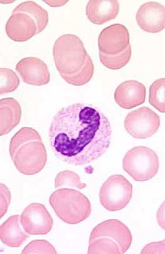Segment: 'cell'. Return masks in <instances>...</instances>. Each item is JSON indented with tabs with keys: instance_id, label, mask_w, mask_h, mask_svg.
I'll return each mask as SVG.
<instances>
[{
	"instance_id": "cell-1",
	"label": "cell",
	"mask_w": 165,
	"mask_h": 254,
	"mask_svg": "<svg viewBox=\"0 0 165 254\" xmlns=\"http://www.w3.org/2000/svg\"><path fill=\"white\" fill-rule=\"evenodd\" d=\"M111 126L96 106L74 103L58 110L49 131L50 146L67 164H89L103 155L111 140Z\"/></svg>"
},
{
	"instance_id": "cell-2",
	"label": "cell",
	"mask_w": 165,
	"mask_h": 254,
	"mask_svg": "<svg viewBox=\"0 0 165 254\" xmlns=\"http://www.w3.org/2000/svg\"><path fill=\"white\" fill-rule=\"evenodd\" d=\"M49 203L59 219L69 224L80 223L88 219L92 212L89 198L71 188L56 190L50 196Z\"/></svg>"
},
{
	"instance_id": "cell-3",
	"label": "cell",
	"mask_w": 165,
	"mask_h": 254,
	"mask_svg": "<svg viewBox=\"0 0 165 254\" xmlns=\"http://www.w3.org/2000/svg\"><path fill=\"white\" fill-rule=\"evenodd\" d=\"M53 54L61 76L73 75L80 71L89 56L82 40L73 34L58 38L54 43Z\"/></svg>"
},
{
	"instance_id": "cell-4",
	"label": "cell",
	"mask_w": 165,
	"mask_h": 254,
	"mask_svg": "<svg viewBox=\"0 0 165 254\" xmlns=\"http://www.w3.org/2000/svg\"><path fill=\"white\" fill-rule=\"evenodd\" d=\"M9 152L18 171L27 176L39 173L47 163V153L42 140H31L17 146H10Z\"/></svg>"
},
{
	"instance_id": "cell-5",
	"label": "cell",
	"mask_w": 165,
	"mask_h": 254,
	"mask_svg": "<svg viewBox=\"0 0 165 254\" xmlns=\"http://www.w3.org/2000/svg\"><path fill=\"white\" fill-rule=\"evenodd\" d=\"M124 171L135 181L151 180L159 170V158L153 149L145 146L133 147L123 158Z\"/></svg>"
},
{
	"instance_id": "cell-6",
	"label": "cell",
	"mask_w": 165,
	"mask_h": 254,
	"mask_svg": "<svg viewBox=\"0 0 165 254\" xmlns=\"http://www.w3.org/2000/svg\"><path fill=\"white\" fill-rule=\"evenodd\" d=\"M133 195V186L121 174L109 177L99 191L101 205L110 212L123 210L130 203Z\"/></svg>"
},
{
	"instance_id": "cell-7",
	"label": "cell",
	"mask_w": 165,
	"mask_h": 254,
	"mask_svg": "<svg viewBox=\"0 0 165 254\" xmlns=\"http://www.w3.org/2000/svg\"><path fill=\"white\" fill-rule=\"evenodd\" d=\"M160 126L159 116L147 106L131 111L125 117L126 130L134 139H146L153 137Z\"/></svg>"
},
{
	"instance_id": "cell-8",
	"label": "cell",
	"mask_w": 165,
	"mask_h": 254,
	"mask_svg": "<svg viewBox=\"0 0 165 254\" xmlns=\"http://www.w3.org/2000/svg\"><path fill=\"white\" fill-rule=\"evenodd\" d=\"M24 230L29 235H45L52 230L53 219L43 204L33 203L25 208L20 216Z\"/></svg>"
},
{
	"instance_id": "cell-9",
	"label": "cell",
	"mask_w": 165,
	"mask_h": 254,
	"mask_svg": "<svg viewBox=\"0 0 165 254\" xmlns=\"http://www.w3.org/2000/svg\"><path fill=\"white\" fill-rule=\"evenodd\" d=\"M130 45V33L123 24L110 25L103 29L99 34V52L106 55L114 56L120 54Z\"/></svg>"
},
{
	"instance_id": "cell-10",
	"label": "cell",
	"mask_w": 165,
	"mask_h": 254,
	"mask_svg": "<svg viewBox=\"0 0 165 254\" xmlns=\"http://www.w3.org/2000/svg\"><path fill=\"white\" fill-rule=\"evenodd\" d=\"M98 237L109 238L116 242L123 254L130 249L133 239L128 227L117 219L107 220L95 227L90 233L89 240Z\"/></svg>"
},
{
	"instance_id": "cell-11",
	"label": "cell",
	"mask_w": 165,
	"mask_h": 254,
	"mask_svg": "<svg viewBox=\"0 0 165 254\" xmlns=\"http://www.w3.org/2000/svg\"><path fill=\"white\" fill-rule=\"evenodd\" d=\"M15 69L25 83L33 86L48 84L51 79L46 63L37 57H27L20 60Z\"/></svg>"
},
{
	"instance_id": "cell-12",
	"label": "cell",
	"mask_w": 165,
	"mask_h": 254,
	"mask_svg": "<svg viewBox=\"0 0 165 254\" xmlns=\"http://www.w3.org/2000/svg\"><path fill=\"white\" fill-rule=\"evenodd\" d=\"M136 21L147 33H160L165 28V6L153 1L142 4L137 12Z\"/></svg>"
},
{
	"instance_id": "cell-13",
	"label": "cell",
	"mask_w": 165,
	"mask_h": 254,
	"mask_svg": "<svg viewBox=\"0 0 165 254\" xmlns=\"http://www.w3.org/2000/svg\"><path fill=\"white\" fill-rule=\"evenodd\" d=\"M146 88L136 80L124 81L117 87L114 99L121 108L130 110L145 103Z\"/></svg>"
},
{
	"instance_id": "cell-14",
	"label": "cell",
	"mask_w": 165,
	"mask_h": 254,
	"mask_svg": "<svg viewBox=\"0 0 165 254\" xmlns=\"http://www.w3.org/2000/svg\"><path fill=\"white\" fill-rule=\"evenodd\" d=\"M6 33L11 40L24 42L37 35L35 20L26 13L12 12L6 24Z\"/></svg>"
},
{
	"instance_id": "cell-15",
	"label": "cell",
	"mask_w": 165,
	"mask_h": 254,
	"mask_svg": "<svg viewBox=\"0 0 165 254\" xmlns=\"http://www.w3.org/2000/svg\"><path fill=\"white\" fill-rule=\"evenodd\" d=\"M119 8L116 0H90L86 7V15L92 23L102 25L116 19Z\"/></svg>"
},
{
	"instance_id": "cell-16",
	"label": "cell",
	"mask_w": 165,
	"mask_h": 254,
	"mask_svg": "<svg viewBox=\"0 0 165 254\" xmlns=\"http://www.w3.org/2000/svg\"><path fill=\"white\" fill-rule=\"evenodd\" d=\"M0 135H8L20 122L22 117L21 106L12 97L0 101Z\"/></svg>"
},
{
	"instance_id": "cell-17",
	"label": "cell",
	"mask_w": 165,
	"mask_h": 254,
	"mask_svg": "<svg viewBox=\"0 0 165 254\" xmlns=\"http://www.w3.org/2000/svg\"><path fill=\"white\" fill-rule=\"evenodd\" d=\"M19 215L9 217L0 228L1 242L10 247H19L29 238V234L22 228Z\"/></svg>"
},
{
	"instance_id": "cell-18",
	"label": "cell",
	"mask_w": 165,
	"mask_h": 254,
	"mask_svg": "<svg viewBox=\"0 0 165 254\" xmlns=\"http://www.w3.org/2000/svg\"><path fill=\"white\" fill-rule=\"evenodd\" d=\"M13 12L26 13L35 20L37 26V34L44 30L49 23L48 12L35 1H28L20 3Z\"/></svg>"
},
{
	"instance_id": "cell-19",
	"label": "cell",
	"mask_w": 165,
	"mask_h": 254,
	"mask_svg": "<svg viewBox=\"0 0 165 254\" xmlns=\"http://www.w3.org/2000/svg\"><path fill=\"white\" fill-rule=\"evenodd\" d=\"M132 46L129 45L127 49L117 55H106L99 52V59L104 66L111 70H119L125 66L132 58Z\"/></svg>"
},
{
	"instance_id": "cell-20",
	"label": "cell",
	"mask_w": 165,
	"mask_h": 254,
	"mask_svg": "<svg viewBox=\"0 0 165 254\" xmlns=\"http://www.w3.org/2000/svg\"><path fill=\"white\" fill-rule=\"evenodd\" d=\"M94 73V65L90 56L87 57L85 65L80 71L70 76H61L67 83L74 86H82L91 80Z\"/></svg>"
},
{
	"instance_id": "cell-21",
	"label": "cell",
	"mask_w": 165,
	"mask_h": 254,
	"mask_svg": "<svg viewBox=\"0 0 165 254\" xmlns=\"http://www.w3.org/2000/svg\"><path fill=\"white\" fill-rule=\"evenodd\" d=\"M165 79H157L149 88V103L160 113L165 112Z\"/></svg>"
},
{
	"instance_id": "cell-22",
	"label": "cell",
	"mask_w": 165,
	"mask_h": 254,
	"mask_svg": "<svg viewBox=\"0 0 165 254\" xmlns=\"http://www.w3.org/2000/svg\"><path fill=\"white\" fill-rule=\"evenodd\" d=\"M87 187L85 183L81 182L80 177L76 172L65 170L56 175L55 179V188H73L83 190Z\"/></svg>"
},
{
	"instance_id": "cell-23",
	"label": "cell",
	"mask_w": 165,
	"mask_h": 254,
	"mask_svg": "<svg viewBox=\"0 0 165 254\" xmlns=\"http://www.w3.org/2000/svg\"><path fill=\"white\" fill-rule=\"evenodd\" d=\"M1 85L0 94L4 95L15 91L20 85V79L13 70L8 68L0 69Z\"/></svg>"
},
{
	"instance_id": "cell-24",
	"label": "cell",
	"mask_w": 165,
	"mask_h": 254,
	"mask_svg": "<svg viewBox=\"0 0 165 254\" xmlns=\"http://www.w3.org/2000/svg\"><path fill=\"white\" fill-rule=\"evenodd\" d=\"M22 254H56L57 252L51 243L45 240H36L29 242L22 251Z\"/></svg>"
},
{
	"instance_id": "cell-25",
	"label": "cell",
	"mask_w": 165,
	"mask_h": 254,
	"mask_svg": "<svg viewBox=\"0 0 165 254\" xmlns=\"http://www.w3.org/2000/svg\"><path fill=\"white\" fill-rule=\"evenodd\" d=\"M11 202V193L8 188L3 183H1V219L7 212Z\"/></svg>"
},
{
	"instance_id": "cell-26",
	"label": "cell",
	"mask_w": 165,
	"mask_h": 254,
	"mask_svg": "<svg viewBox=\"0 0 165 254\" xmlns=\"http://www.w3.org/2000/svg\"><path fill=\"white\" fill-rule=\"evenodd\" d=\"M141 254H165V240L147 245L142 249Z\"/></svg>"
},
{
	"instance_id": "cell-27",
	"label": "cell",
	"mask_w": 165,
	"mask_h": 254,
	"mask_svg": "<svg viewBox=\"0 0 165 254\" xmlns=\"http://www.w3.org/2000/svg\"><path fill=\"white\" fill-rule=\"evenodd\" d=\"M45 3L48 4L51 7H60L65 5L69 1H64V0H47L44 1Z\"/></svg>"
},
{
	"instance_id": "cell-28",
	"label": "cell",
	"mask_w": 165,
	"mask_h": 254,
	"mask_svg": "<svg viewBox=\"0 0 165 254\" xmlns=\"http://www.w3.org/2000/svg\"><path fill=\"white\" fill-rule=\"evenodd\" d=\"M165 205V203L163 204L160 208V210H158V214H157V218L158 223L160 224V226H162V228L165 230V209H164V206Z\"/></svg>"
}]
</instances>
